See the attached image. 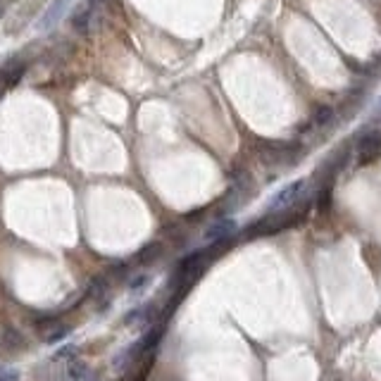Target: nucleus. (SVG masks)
Listing matches in <instances>:
<instances>
[{
    "label": "nucleus",
    "mask_w": 381,
    "mask_h": 381,
    "mask_svg": "<svg viewBox=\"0 0 381 381\" xmlns=\"http://www.w3.org/2000/svg\"><path fill=\"white\" fill-rule=\"evenodd\" d=\"M0 381H17V374L8 372V374H0Z\"/></svg>",
    "instance_id": "6e6552de"
},
{
    "label": "nucleus",
    "mask_w": 381,
    "mask_h": 381,
    "mask_svg": "<svg viewBox=\"0 0 381 381\" xmlns=\"http://www.w3.org/2000/svg\"><path fill=\"white\" fill-rule=\"evenodd\" d=\"M303 188H305L303 179H298V182H291L288 186H284L277 195H274L272 200H269L267 214H277V212H284V210H288L291 205L298 200V195L303 193Z\"/></svg>",
    "instance_id": "f257e3e1"
},
{
    "label": "nucleus",
    "mask_w": 381,
    "mask_h": 381,
    "mask_svg": "<svg viewBox=\"0 0 381 381\" xmlns=\"http://www.w3.org/2000/svg\"><path fill=\"white\" fill-rule=\"evenodd\" d=\"M379 153H381V136L379 134H367V136L360 138V143H358L360 164L372 162L374 158H379Z\"/></svg>",
    "instance_id": "20e7f679"
},
{
    "label": "nucleus",
    "mask_w": 381,
    "mask_h": 381,
    "mask_svg": "<svg viewBox=\"0 0 381 381\" xmlns=\"http://www.w3.org/2000/svg\"><path fill=\"white\" fill-rule=\"evenodd\" d=\"M69 3H72V0H53V3L48 5L46 12L41 14V19H38V24H36L38 32H41V34L50 32V29H53L55 24H58L60 19H62V14L67 12Z\"/></svg>",
    "instance_id": "f03ea898"
},
{
    "label": "nucleus",
    "mask_w": 381,
    "mask_h": 381,
    "mask_svg": "<svg viewBox=\"0 0 381 381\" xmlns=\"http://www.w3.org/2000/svg\"><path fill=\"white\" fill-rule=\"evenodd\" d=\"M332 114H334L332 108H322V110L317 112V117H315V122H317V124H327L329 119H332Z\"/></svg>",
    "instance_id": "423d86ee"
},
{
    "label": "nucleus",
    "mask_w": 381,
    "mask_h": 381,
    "mask_svg": "<svg viewBox=\"0 0 381 381\" xmlns=\"http://www.w3.org/2000/svg\"><path fill=\"white\" fill-rule=\"evenodd\" d=\"M95 14V0H86V3L82 5V8L74 12L72 17V27L77 34H82V36H88L91 34V19Z\"/></svg>",
    "instance_id": "7ed1b4c3"
},
{
    "label": "nucleus",
    "mask_w": 381,
    "mask_h": 381,
    "mask_svg": "<svg viewBox=\"0 0 381 381\" xmlns=\"http://www.w3.org/2000/svg\"><path fill=\"white\" fill-rule=\"evenodd\" d=\"M148 282H150V277H148V274H141V277H136L132 284H129V288H132V291H141L143 286L148 284Z\"/></svg>",
    "instance_id": "0eeeda50"
},
{
    "label": "nucleus",
    "mask_w": 381,
    "mask_h": 381,
    "mask_svg": "<svg viewBox=\"0 0 381 381\" xmlns=\"http://www.w3.org/2000/svg\"><path fill=\"white\" fill-rule=\"evenodd\" d=\"M232 234H236V222H234V219H217V222L205 232V241H208V243H219V241L229 238Z\"/></svg>",
    "instance_id": "39448f33"
}]
</instances>
